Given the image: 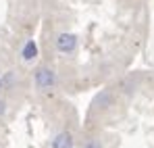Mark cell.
Returning a JSON list of instances; mask_svg holds the SVG:
<instances>
[{
	"label": "cell",
	"mask_w": 154,
	"mask_h": 148,
	"mask_svg": "<svg viewBox=\"0 0 154 148\" xmlns=\"http://www.w3.org/2000/svg\"><path fill=\"white\" fill-rule=\"evenodd\" d=\"M83 148H102V144H100L98 140H88V142L83 144Z\"/></svg>",
	"instance_id": "6"
},
{
	"label": "cell",
	"mask_w": 154,
	"mask_h": 148,
	"mask_svg": "<svg viewBox=\"0 0 154 148\" xmlns=\"http://www.w3.org/2000/svg\"><path fill=\"white\" fill-rule=\"evenodd\" d=\"M0 88H2V79H0Z\"/></svg>",
	"instance_id": "8"
},
{
	"label": "cell",
	"mask_w": 154,
	"mask_h": 148,
	"mask_svg": "<svg viewBox=\"0 0 154 148\" xmlns=\"http://www.w3.org/2000/svg\"><path fill=\"white\" fill-rule=\"evenodd\" d=\"M35 54H38V46H35L33 40H29L25 44V48H23V58H25V61H31Z\"/></svg>",
	"instance_id": "4"
},
{
	"label": "cell",
	"mask_w": 154,
	"mask_h": 148,
	"mask_svg": "<svg viewBox=\"0 0 154 148\" xmlns=\"http://www.w3.org/2000/svg\"><path fill=\"white\" fill-rule=\"evenodd\" d=\"M75 46H77V38L73 33H63L56 40V48L60 50V52H73Z\"/></svg>",
	"instance_id": "2"
},
{
	"label": "cell",
	"mask_w": 154,
	"mask_h": 148,
	"mask_svg": "<svg viewBox=\"0 0 154 148\" xmlns=\"http://www.w3.org/2000/svg\"><path fill=\"white\" fill-rule=\"evenodd\" d=\"M52 148H73V138H71V134H67V131L58 134V136L52 140Z\"/></svg>",
	"instance_id": "3"
},
{
	"label": "cell",
	"mask_w": 154,
	"mask_h": 148,
	"mask_svg": "<svg viewBox=\"0 0 154 148\" xmlns=\"http://www.w3.org/2000/svg\"><path fill=\"white\" fill-rule=\"evenodd\" d=\"M4 111H6V102H4V100L0 98V117L4 115Z\"/></svg>",
	"instance_id": "7"
},
{
	"label": "cell",
	"mask_w": 154,
	"mask_h": 148,
	"mask_svg": "<svg viewBox=\"0 0 154 148\" xmlns=\"http://www.w3.org/2000/svg\"><path fill=\"white\" fill-rule=\"evenodd\" d=\"M108 102H110V94H108V92H102V94L96 98V104H98V106H108Z\"/></svg>",
	"instance_id": "5"
},
{
	"label": "cell",
	"mask_w": 154,
	"mask_h": 148,
	"mask_svg": "<svg viewBox=\"0 0 154 148\" xmlns=\"http://www.w3.org/2000/svg\"><path fill=\"white\" fill-rule=\"evenodd\" d=\"M54 81H56V77H54V71L52 69H40L38 73H35V86L40 88V90H48L54 86Z\"/></svg>",
	"instance_id": "1"
}]
</instances>
